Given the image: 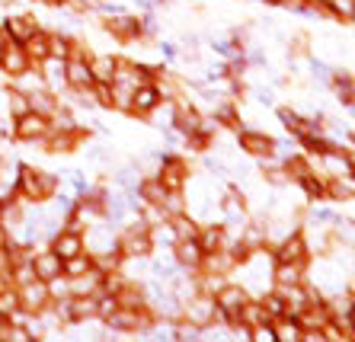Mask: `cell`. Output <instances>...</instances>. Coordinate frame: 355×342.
<instances>
[]
</instances>
